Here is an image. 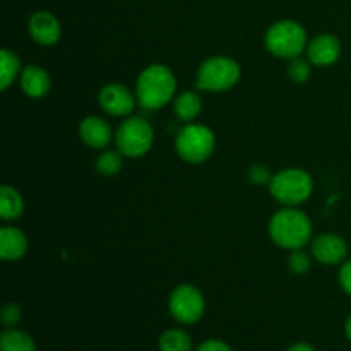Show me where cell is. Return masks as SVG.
I'll return each instance as SVG.
<instances>
[{"mask_svg":"<svg viewBox=\"0 0 351 351\" xmlns=\"http://www.w3.org/2000/svg\"><path fill=\"white\" fill-rule=\"evenodd\" d=\"M269 235L283 249L300 250L311 242L312 223L305 213L295 208L278 211L269 221Z\"/></svg>","mask_w":351,"mask_h":351,"instance_id":"1","label":"cell"},{"mask_svg":"<svg viewBox=\"0 0 351 351\" xmlns=\"http://www.w3.org/2000/svg\"><path fill=\"white\" fill-rule=\"evenodd\" d=\"M177 89L173 72L161 64H153L137 79V101L143 108L158 110L167 105Z\"/></svg>","mask_w":351,"mask_h":351,"instance_id":"2","label":"cell"},{"mask_svg":"<svg viewBox=\"0 0 351 351\" xmlns=\"http://www.w3.org/2000/svg\"><path fill=\"white\" fill-rule=\"evenodd\" d=\"M269 189L276 201L293 208L311 197L314 182L307 171L298 170V168H287V170L278 171L271 178Z\"/></svg>","mask_w":351,"mask_h":351,"instance_id":"3","label":"cell"},{"mask_svg":"<svg viewBox=\"0 0 351 351\" xmlns=\"http://www.w3.org/2000/svg\"><path fill=\"white\" fill-rule=\"evenodd\" d=\"M307 45V33L295 21H280L266 33V48L280 58H297Z\"/></svg>","mask_w":351,"mask_h":351,"instance_id":"4","label":"cell"},{"mask_svg":"<svg viewBox=\"0 0 351 351\" xmlns=\"http://www.w3.org/2000/svg\"><path fill=\"white\" fill-rule=\"evenodd\" d=\"M215 134L211 129L199 123L184 127L177 134L175 147L180 158L187 163H202L208 160L215 151Z\"/></svg>","mask_w":351,"mask_h":351,"instance_id":"5","label":"cell"},{"mask_svg":"<svg viewBox=\"0 0 351 351\" xmlns=\"http://www.w3.org/2000/svg\"><path fill=\"white\" fill-rule=\"evenodd\" d=\"M240 79V67L233 58L213 57L202 62L197 72V88L204 91H226Z\"/></svg>","mask_w":351,"mask_h":351,"instance_id":"6","label":"cell"},{"mask_svg":"<svg viewBox=\"0 0 351 351\" xmlns=\"http://www.w3.org/2000/svg\"><path fill=\"white\" fill-rule=\"evenodd\" d=\"M117 147L122 154L139 158L151 149L154 141L153 127L141 117L127 119L117 130Z\"/></svg>","mask_w":351,"mask_h":351,"instance_id":"7","label":"cell"},{"mask_svg":"<svg viewBox=\"0 0 351 351\" xmlns=\"http://www.w3.org/2000/svg\"><path fill=\"white\" fill-rule=\"evenodd\" d=\"M170 312L182 324H194L204 314V297L192 285H180L170 295Z\"/></svg>","mask_w":351,"mask_h":351,"instance_id":"8","label":"cell"},{"mask_svg":"<svg viewBox=\"0 0 351 351\" xmlns=\"http://www.w3.org/2000/svg\"><path fill=\"white\" fill-rule=\"evenodd\" d=\"M99 105L108 115L123 117L132 112L136 98L125 86L108 84L99 91Z\"/></svg>","mask_w":351,"mask_h":351,"instance_id":"9","label":"cell"},{"mask_svg":"<svg viewBox=\"0 0 351 351\" xmlns=\"http://www.w3.org/2000/svg\"><path fill=\"white\" fill-rule=\"evenodd\" d=\"M312 256L322 264H338L348 256V245L341 237L326 233L312 242Z\"/></svg>","mask_w":351,"mask_h":351,"instance_id":"10","label":"cell"},{"mask_svg":"<svg viewBox=\"0 0 351 351\" xmlns=\"http://www.w3.org/2000/svg\"><path fill=\"white\" fill-rule=\"evenodd\" d=\"M27 27H29L31 38L43 47H50L60 40V24L57 17L50 12H45V10L34 12Z\"/></svg>","mask_w":351,"mask_h":351,"instance_id":"11","label":"cell"},{"mask_svg":"<svg viewBox=\"0 0 351 351\" xmlns=\"http://www.w3.org/2000/svg\"><path fill=\"white\" fill-rule=\"evenodd\" d=\"M308 60L319 67H328L332 65L341 55V43L332 34H321L314 38L307 48Z\"/></svg>","mask_w":351,"mask_h":351,"instance_id":"12","label":"cell"},{"mask_svg":"<svg viewBox=\"0 0 351 351\" xmlns=\"http://www.w3.org/2000/svg\"><path fill=\"white\" fill-rule=\"evenodd\" d=\"M79 136L89 147L103 149L112 139V127L101 117H88L79 125Z\"/></svg>","mask_w":351,"mask_h":351,"instance_id":"13","label":"cell"},{"mask_svg":"<svg viewBox=\"0 0 351 351\" xmlns=\"http://www.w3.org/2000/svg\"><path fill=\"white\" fill-rule=\"evenodd\" d=\"M27 250V239L21 230L3 226L0 230V257L7 263L19 261Z\"/></svg>","mask_w":351,"mask_h":351,"instance_id":"14","label":"cell"},{"mask_svg":"<svg viewBox=\"0 0 351 351\" xmlns=\"http://www.w3.org/2000/svg\"><path fill=\"white\" fill-rule=\"evenodd\" d=\"M21 88L29 98H43L51 88V79L38 65H27L21 72Z\"/></svg>","mask_w":351,"mask_h":351,"instance_id":"15","label":"cell"},{"mask_svg":"<svg viewBox=\"0 0 351 351\" xmlns=\"http://www.w3.org/2000/svg\"><path fill=\"white\" fill-rule=\"evenodd\" d=\"M24 211V202L19 192L10 185H3L0 189V215L5 221H14Z\"/></svg>","mask_w":351,"mask_h":351,"instance_id":"16","label":"cell"},{"mask_svg":"<svg viewBox=\"0 0 351 351\" xmlns=\"http://www.w3.org/2000/svg\"><path fill=\"white\" fill-rule=\"evenodd\" d=\"M202 101L195 93L192 91H184L177 99H175L173 112L182 122H192L195 117L201 113Z\"/></svg>","mask_w":351,"mask_h":351,"instance_id":"17","label":"cell"},{"mask_svg":"<svg viewBox=\"0 0 351 351\" xmlns=\"http://www.w3.org/2000/svg\"><path fill=\"white\" fill-rule=\"evenodd\" d=\"M0 350L2 351H36V345L26 332L9 328L0 336Z\"/></svg>","mask_w":351,"mask_h":351,"instance_id":"18","label":"cell"},{"mask_svg":"<svg viewBox=\"0 0 351 351\" xmlns=\"http://www.w3.org/2000/svg\"><path fill=\"white\" fill-rule=\"evenodd\" d=\"M19 58L16 53L10 50L0 51V88L7 89L14 81H16L17 74H19Z\"/></svg>","mask_w":351,"mask_h":351,"instance_id":"19","label":"cell"},{"mask_svg":"<svg viewBox=\"0 0 351 351\" xmlns=\"http://www.w3.org/2000/svg\"><path fill=\"white\" fill-rule=\"evenodd\" d=\"M161 351H192V339L182 329H168L160 336Z\"/></svg>","mask_w":351,"mask_h":351,"instance_id":"20","label":"cell"},{"mask_svg":"<svg viewBox=\"0 0 351 351\" xmlns=\"http://www.w3.org/2000/svg\"><path fill=\"white\" fill-rule=\"evenodd\" d=\"M122 154L117 153V151H105V153L98 158V161H96V168H98L99 173L105 175V177H113V175L119 173V171L122 170Z\"/></svg>","mask_w":351,"mask_h":351,"instance_id":"21","label":"cell"},{"mask_svg":"<svg viewBox=\"0 0 351 351\" xmlns=\"http://www.w3.org/2000/svg\"><path fill=\"white\" fill-rule=\"evenodd\" d=\"M312 74L311 64L307 60H302V58H291V64L288 65V75L291 77V81L298 82V84H304L308 81Z\"/></svg>","mask_w":351,"mask_h":351,"instance_id":"22","label":"cell"},{"mask_svg":"<svg viewBox=\"0 0 351 351\" xmlns=\"http://www.w3.org/2000/svg\"><path fill=\"white\" fill-rule=\"evenodd\" d=\"M288 266H290V269L293 271L295 274H305L308 273V269H311L312 261L305 252H302V250H295V252L290 256V259H288Z\"/></svg>","mask_w":351,"mask_h":351,"instance_id":"23","label":"cell"},{"mask_svg":"<svg viewBox=\"0 0 351 351\" xmlns=\"http://www.w3.org/2000/svg\"><path fill=\"white\" fill-rule=\"evenodd\" d=\"M21 321V308L16 304H7L2 308V322L5 328H14Z\"/></svg>","mask_w":351,"mask_h":351,"instance_id":"24","label":"cell"},{"mask_svg":"<svg viewBox=\"0 0 351 351\" xmlns=\"http://www.w3.org/2000/svg\"><path fill=\"white\" fill-rule=\"evenodd\" d=\"M249 178L254 182V184H266V182H271V173L266 167L263 165H256L249 170Z\"/></svg>","mask_w":351,"mask_h":351,"instance_id":"25","label":"cell"},{"mask_svg":"<svg viewBox=\"0 0 351 351\" xmlns=\"http://www.w3.org/2000/svg\"><path fill=\"white\" fill-rule=\"evenodd\" d=\"M339 285H341L343 290L346 293L351 295V261L343 264V267L339 269Z\"/></svg>","mask_w":351,"mask_h":351,"instance_id":"26","label":"cell"},{"mask_svg":"<svg viewBox=\"0 0 351 351\" xmlns=\"http://www.w3.org/2000/svg\"><path fill=\"white\" fill-rule=\"evenodd\" d=\"M195 351H233L226 345L225 341H219V339H208V341L202 343Z\"/></svg>","mask_w":351,"mask_h":351,"instance_id":"27","label":"cell"},{"mask_svg":"<svg viewBox=\"0 0 351 351\" xmlns=\"http://www.w3.org/2000/svg\"><path fill=\"white\" fill-rule=\"evenodd\" d=\"M288 351H315L308 343H295Z\"/></svg>","mask_w":351,"mask_h":351,"instance_id":"28","label":"cell"},{"mask_svg":"<svg viewBox=\"0 0 351 351\" xmlns=\"http://www.w3.org/2000/svg\"><path fill=\"white\" fill-rule=\"evenodd\" d=\"M345 332H346V338H348L351 341V315H350L348 321H346V324H345Z\"/></svg>","mask_w":351,"mask_h":351,"instance_id":"29","label":"cell"}]
</instances>
